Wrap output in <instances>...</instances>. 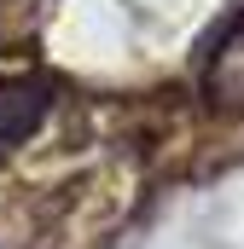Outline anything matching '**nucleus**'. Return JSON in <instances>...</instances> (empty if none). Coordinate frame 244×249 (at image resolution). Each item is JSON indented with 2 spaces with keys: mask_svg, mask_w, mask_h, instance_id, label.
Returning a JSON list of instances; mask_svg holds the SVG:
<instances>
[{
  "mask_svg": "<svg viewBox=\"0 0 244 249\" xmlns=\"http://www.w3.org/2000/svg\"><path fill=\"white\" fill-rule=\"evenodd\" d=\"M53 110V81L47 75H6L0 81V151L23 145Z\"/></svg>",
  "mask_w": 244,
  "mask_h": 249,
  "instance_id": "1",
  "label": "nucleus"
},
{
  "mask_svg": "<svg viewBox=\"0 0 244 249\" xmlns=\"http://www.w3.org/2000/svg\"><path fill=\"white\" fill-rule=\"evenodd\" d=\"M203 93L215 110H244V18L221 35V53L209 58V75H203Z\"/></svg>",
  "mask_w": 244,
  "mask_h": 249,
  "instance_id": "2",
  "label": "nucleus"
}]
</instances>
